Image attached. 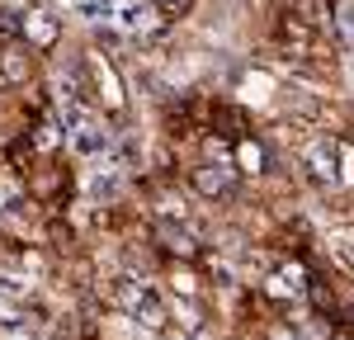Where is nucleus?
Returning <instances> with one entry per match:
<instances>
[{
    "label": "nucleus",
    "instance_id": "obj_1",
    "mask_svg": "<svg viewBox=\"0 0 354 340\" xmlns=\"http://www.w3.org/2000/svg\"><path fill=\"white\" fill-rule=\"evenodd\" d=\"M109 298L113 303H123L128 308V317L133 321H142V326H156L161 321V293L151 288V283H142V279H128V274H118V279L109 283Z\"/></svg>",
    "mask_w": 354,
    "mask_h": 340
},
{
    "label": "nucleus",
    "instance_id": "obj_2",
    "mask_svg": "<svg viewBox=\"0 0 354 340\" xmlns=\"http://www.w3.org/2000/svg\"><path fill=\"white\" fill-rule=\"evenodd\" d=\"M71 147L85 161H104V156H113V133L100 128V123H85L81 133H71Z\"/></svg>",
    "mask_w": 354,
    "mask_h": 340
},
{
    "label": "nucleus",
    "instance_id": "obj_3",
    "mask_svg": "<svg viewBox=\"0 0 354 340\" xmlns=\"http://www.w3.org/2000/svg\"><path fill=\"white\" fill-rule=\"evenodd\" d=\"M123 185V166L113 161V156H104V161H90V170H85V194L90 198H109L113 189Z\"/></svg>",
    "mask_w": 354,
    "mask_h": 340
},
{
    "label": "nucleus",
    "instance_id": "obj_4",
    "mask_svg": "<svg viewBox=\"0 0 354 340\" xmlns=\"http://www.w3.org/2000/svg\"><path fill=\"white\" fill-rule=\"evenodd\" d=\"M113 24L123 28V33H147V28H151V5H142V0H118Z\"/></svg>",
    "mask_w": 354,
    "mask_h": 340
},
{
    "label": "nucleus",
    "instance_id": "obj_5",
    "mask_svg": "<svg viewBox=\"0 0 354 340\" xmlns=\"http://www.w3.org/2000/svg\"><path fill=\"white\" fill-rule=\"evenodd\" d=\"M335 161H340V151L330 147V138H317L312 147H307V166H312V175L335 180V175H340V170H335Z\"/></svg>",
    "mask_w": 354,
    "mask_h": 340
},
{
    "label": "nucleus",
    "instance_id": "obj_6",
    "mask_svg": "<svg viewBox=\"0 0 354 340\" xmlns=\"http://www.w3.org/2000/svg\"><path fill=\"white\" fill-rule=\"evenodd\" d=\"M76 19H90V24H104L109 19L113 24V15H118V0H62Z\"/></svg>",
    "mask_w": 354,
    "mask_h": 340
},
{
    "label": "nucleus",
    "instance_id": "obj_7",
    "mask_svg": "<svg viewBox=\"0 0 354 340\" xmlns=\"http://www.w3.org/2000/svg\"><path fill=\"white\" fill-rule=\"evenodd\" d=\"M194 185H198L203 194H222V189L232 185V170L227 166H203L198 175H194Z\"/></svg>",
    "mask_w": 354,
    "mask_h": 340
},
{
    "label": "nucleus",
    "instance_id": "obj_8",
    "mask_svg": "<svg viewBox=\"0 0 354 340\" xmlns=\"http://www.w3.org/2000/svg\"><path fill=\"white\" fill-rule=\"evenodd\" d=\"M270 288L279 293V298H298V293H302V270H298V265H288V270H279Z\"/></svg>",
    "mask_w": 354,
    "mask_h": 340
},
{
    "label": "nucleus",
    "instance_id": "obj_9",
    "mask_svg": "<svg viewBox=\"0 0 354 340\" xmlns=\"http://www.w3.org/2000/svg\"><path fill=\"white\" fill-rule=\"evenodd\" d=\"M330 255L354 274V232H335V236H330Z\"/></svg>",
    "mask_w": 354,
    "mask_h": 340
},
{
    "label": "nucleus",
    "instance_id": "obj_10",
    "mask_svg": "<svg viewBox=\"0 0 354 340\" xmlns=\"http://www.w3.org/2000/svg\"><path fill=\"white\" fill-rule=\"evenodd\" d=\"M85 123H95V118H90L81 104H62V128H66V138H71V133H81Z\"/></svg>",
    "mask_w": 354,
    "mask_h": 340
},
{
    "label": "nucleus",
    "instance_id": "obj_11",
    "mask_svg": "<svg viewBox=\"0 0 354 340\" xmlns=\"http://www.w3.org/2000/svg\"><path fill=\"white\" fill-rule=\"evenodd\" d=\"M241 95L250 104H265V100H270V76H250V81L241 85Z\"/></svg>",
    "mask_w": 354,
    "mask_h": 340
},
{
    "label": "nucleus",
    "instance_id": "obj_12",
    "mask_svg": "<svg viewBox=\"0 0 354 340\" xmlns=\"http://www.w3.org/2000/svg\"><path fill=\"white\" fill-rule=\"evenodd\" d=\"M53 19H48V15H33V19H28V38H33V43H53Z\"/></svg>",
    "mask_w": 354,
    "mask_h": 340
},
{
    "label": "nucleus",
    "instance_id": "obj_13",
    "mask_svg": "<svg viewBox=\"0 0 354 340\" xmlns=\"http://www.w3.org/2000/svg\"><path fill=\"white\" fill-rule=\"evenodd\" d=\"M100 90H104V100H109V104H118V100H123V95H118V81H113V71L104 66V62H100Z\"/></svg>",
    "mask_w": 354,
    "mask_h": 340
},
{
    "label": "nucleus",
    "instance_id": "obj_14",
    "mask_svg": "<svg viewBox=\"0 0 354 340\" xmlns=\"http://www.w3.org/2000/svg\"><path fill=\"white\" fill-rule=\"evenodd\" d=\"M170 340H208V331H198L194 321H180V331H175Z\"/></svg>",
    "mask_w": 354,
    "mask_h": 340
},
{
    "label": "nucleus",
    "instance_id": "obj_15",
    "mask_svg": "<svg viewBox=\"0 0 354 340\" xmlns=\"http://www.w3.org/2000/svg\"><path fill=\"white\" fill-rule=\"evenodd\" d=\"M340 28L354 38V0H340Z\"/></svg>",
    "mask_w": 354,
    "mask_h": 340
},
{
    "label": "nucleus",
    "instance_id": "obj_16",
    "mask_svg": "<svg viewBox=\"0 0 354 340\" xmlns=\"http://www.w3.org/2000/svg\"><path fill=\"white\" fill-rule=\"evenodd\" d=\"M340 161H345V180L354 185V147H345V151H340Z\"/></svg>",
    "mask_w": 354,
    "mask_h": 340
},
{
    "label": "nucleus",
    "instance_id": "obj_17",
    "mask_svg": "<svg viewBox=\"0 0 354 340\" xmlns=\"http://www.w3.org/2000/svg\"><path fill=\"white\" fill-rule=\"evenodd\" d=\"M123 340H151V336H147V331H137V321H128V326H123Z\"/></svg>",
    "mask_w": 354,
    "mask_h": 340
},
{
    "label": "nucleus",
    "instance_id": "obj_18",
    "mask_svg": "<svg viewBox=\"0 0 354 340\" xmlns=\"http://www.w3.org/2000/svg\"><path fill=\"white\" fill-rule=\"evenodd\" d=\"M274 340H293V336H288V331H279V336H274Z\"/></svg>",
    "mask_w": 354,
    "mask_h": 340
},
{
    "label": "nucleus",
    "instance_id": "obj_19",
    "mask_svg": "<svg viewBox=\"0 0 354 340\" xmlns=\"http://www.w3.org/2000/svg\"><path fill=\"white\" fill-rule=\"evenodd\" d=\"M5 340H33V336H5Z\"/></svg>",
    "mask_w": 354,
    "mask_h": 340
},
{
    "label": "nucleus",
    "instance_id": "obj_20",
    "mask_svg": "<svg viewBox=\"0 0 354 340\" xmlns=\"http://www.w3.org/2000/svg\"><path fill=\"white\" fill-rule=\"evenodd\" d=\"M165 5H185V0H165Z\"/></svg>",
    "mask_w": 354,
    "mask_h": 340
}]
</instances>
